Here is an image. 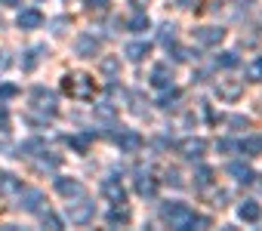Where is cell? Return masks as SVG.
I'll list each match as a JSON object with an SVG mask.
<instances>
[{
	"instance_id": "obj_1",
	"label": "cell",
	"mask_w": 262,
	"mask_h": 231,
	"mask_svg": "<svg viewBox=\"0 0 262 231\" xmlns=\"http://www.w3.org/2000/svg\"><path fill=\"white\" fill-rule=\"evenodd\" d=\"M62 89L77 96V99H90L93 96V80L86 74H65L62 77Z\"/></svg>"
},
{
	"instance_id": "obj_2",
	"label": "cell",
	"mask_w": 262,
	"mask_h": 231,
	"mask_svg": "<svg viewBox=\"0 0 262 231\" xmlns=\"http://www.w3.org/2000/svg\"><path fill=\"white\" fill-rule=\"evenodd\" d=\"M161 216H164V222H167L170 228H185V222H188L191 210H188L185 203H167V206L161 210Z\"/></svg>"
},
{
	"instance_id": "obj_3",
	"label": "cell",
	"mask_w": 262,
	"mask_h": 231,
	"mask_svg": "<svg viewBox=\"0 0 262 231\" xmlns=\"http://www.w3.org/2000/svg\"><path fill=\"white\" fill-rule=\"evenodd\" d=\"M93 216H96V203H90V200L68 203V219L74 225H86V222H93Z\"/></svg>"
},
{
	"instance_id": "obj_4",
	"label": "cell",
	"mask_w": 262,
	"mask_h": 231,
	"mask_svg": "<svg viewBox=\"0 0 262 231\" xmlns=\"http://www.w3.org/2000/svg\"><path fill=\"white\" fill-rule=\"evenodd\" d=\"M194 40H198L201 47H219V43L225 40V31L216 28V25H204V28L194 31Z\"/></svg>"
},
{
	"instance_id": "obj_5",
	"label": "cell",
	"mask_w": 262,
	"mask_h": 231,
	"mask_svg": "<svg viewBox=\"0 0 262 231\" xmlns=\"http://www.w3.org/2000/svg\"><path fill=\"white\" fill-rule=\"evenodd\" d=\"M216 96L225 102H237L244 96V80H219L216 83Z\"/></svg>"
},
{
	"instance_id": "obj_6",
	"label": "cell",
	"mask_w": 262,
	"mask_h": 231,
	"mask_svg": "<svg viewBox=\"0 0 262 231\" xmlns=\"http://www.w3.org/2000/svg\"><path fill=\"white\" fill-rule=\"evenodd\" d=\"M31 102H34V108H40L47 114H56V93H50L43 86H34L31 89Z\"/></svg>"
},
{
	"instance_id": "obj_7",
	"label": "cell",
	"mask_w": 262,
	"mask_h": 231,
	"mask_svg": "<svg viewBox=\"0 0 262 231\" xmlns=\"http://www.w3.org/2000/svg\"><path fill=\"white\" fill-rule=\"evenodd\" d=\"M16 25H19L22 31H34V28H40V25H43V16H40V10L28 7V10H22V13L16 16Z\"/></svg>"
},
{
	"instance_id": "obj_8",
	"label": "cell",
	"mask_w": 262,
	"mask_h": 231,
	"mask_svg": "<svg viewBox=\"0 0 262 231\" xmlns=\"http://www.w3.org/2000/svg\"><path fill=\"white\" fill-rule=\"evenodd\" d=\"M114 142L120 145V151H139V148H142V136H139L136 130H120V133L114 136Z\"/></svg>"
},
{
	"instance_id": "obj_9",
	"label": "cell",
	"mask_w": 262,
	"mask_h": 231,
	"mask_svg": "<svg viewBox=\"0 0 262 231\" xmlns=\"http://www.w3.org/2000/svg\"><path fill=\"white\" fill-rule=\"evenodd\" d=\"M74 50H77V56L93 59V56L99 53V37H96V34H80L77 43H74Z\"/></svg>"
},
{
	"instance_id": "obj_10",
	"label": "cell",
	"mask_w": 262,
	"mask_h": 231,
	"mask_svg": "<svg viewBox=\"0 0 262 231\" xmlns=\"http://www.w3.org/2000/svg\"><path fill=\"white\" fill-rule=\"evenodd\" d=\"M204 151H207V142H204V139H185V142L179 145V154L188 157V160H201Z\"/></svg>"
},
{
	"instance_id": "obj_11",
	"label": "cell",
	"mask_w": 262,
	"mask_h": 231,
	"mask_svg": "<svg viewBox=\"0 0 262 231\" xmlns=\"http://www.w3.org/2000/svg\"><path fill=\"white\" fill-rule=\"evenodd\" d=\"M102 194H105L111 203H126V191H123V185H120L117 179H105V182H102Z\"/></svg>"
},
{
	"instance_id": "obj_12",
	"label": "cell",
	"mask_w": 262,
	"mask_h": 231,
	"mask_svg": "<svg viewBox=\"0 0 262 231\" xmlns=\"http://www.w3.org/2000/svg\"><path fill=\"white\" fill-rule=\"evenodd\" d=\"M56 191H59L62 197H80V194H83V185H80L77 179H65V176H59V179H56Z\"/></svg>"
},
{
	"instance_id": "obj_13",
	"label": "cell",
	"mask_w": 262,
	"mask_h": 231,
	"mask_svg": "<svg viewBox=\"0 0 262 231\" xmlns=\"http://www.w3.org/2000/svg\"><path fill=\"white\" fill-rule=\"evenodd\" d=\"M151 53V43L148 40H136V43H126V50H123V56L129 59V62H142L145 56Z\"/></svg>"
},
{
	"instance_id": "obj_14",
	"label": "cell",
	"mask_w": 262,
	"mask_h": 231,
	"mask_svg": "<svg viewBox=\"0 0 262 231\" xmlns=\"http://www.w3.org/2000/svg\"><path fill=\"white\" fill-rule=\"evenodd\" d=\"M228 176H231L234 182H241V185H250V182L256 179V173H253L247 164H237V160H234V164H228Z\"/></svg>"
},
{
	"instance_id": "obj_15",
	"label": "cell",
	"mask_w": 262,
	"mask_h": 231,
	"mask_svg": "<svg viewBox=\"0 0 262 231\" xmlns=\"http://www.w3.org/2000/svg\"><path fill=\"white\" fill-rule=\"evenodd\" d=\"M259 216H262V210H259L256 200H244V203L237 206V219H241V222H259Z\"/></svg>"
},
{
	"instance_id": "obj_16",
	"label": "cell",
	"mask_w": 262,
	"mask_h": 231,
	"mask_svg": "<svg viewBox=\"0 0 262 231\" xmlns=\"http://www.w3.org/2000/svg\"><path fill=\"white\" fill-rule=\"evenodd\" d=\"M151 83L167 89V86L173 83V71H170V65H155V71H151Z\"/></svg>"
},
{
	"instance_id": "obj_17",
	"label": "cell",
	"mask_w": 262,
	"mask_h": 231,
	"mask_svg": "<svg viewBox=\"0 0 262 231\" xmlns=\"http://www.w3.org/2000/svg\"><path fill=\"white\" fill-rule=\"evenodd\" d=\"M136 191H139L142 197H155V194H158V182H155L151 176L139 173V176H136Z\"/></svg>"
},
{
	"instance_id": "obj_18",
	"label": "cell",
	"mask_w": 262,
	"mask_h": 231,
	"mask_svg": "<svg viewBox=\"0 0 262 231\" xmlns=\"http://www.w3.org/2000/svg\"><path fill=\"white\" fill-rule=\"evenodd\" d=\"M40 203H43V191H34V188H31V191H25V194H22V203H19V206H22V210H28V213H37V210H40Z\"/></svg>"
},
{
	"instance_id": "obj_19",
	"label": "cell",
	"mask_w": 262,
	"mask_h": 231,
	"mask_svg": "<svg viewBox=\"0 0 262 231\" xmlns=\"http://www.w3.org/2000/svg\"><path fill=\"white\" fill-rule=\"evenodd\" d=\"M210 185H213V170L210 167H198L194 170V188L198 191H207Z\"/></svg>"
},
{
	"instance_id": "obj_20",
	"label": "cell",
	"mask_w": 262,
	"mask_h": 231,
	"mask_svg": "<svg viewBox=\"0 0 262 231\" xmlns=\"http://www.w3.org/2000/svg\"><path fill=\"white\" fill-rule=\"evenodd\" d=\"M16 191H22V179L4 173V176H0V194H16Z\"/></svg>"
},
{
	"instance_id": "obj_21",
	"label": "cell",
	"mask_w": 262,
	"mask_h": 231,
	"mask_svg": "<svg viewBox=\"0 0 262 231\" xmlns=\"http://www.w3.org/2000/svg\"><path fill=\"white\" fill-rule=\"evenodd\" d=\"M129 222V210L123 203H114V210L108 213V225H126Z\"/></svg>"
},
{
	"instance_id": "obj_22",
	"label": "cell",
	"mask_w": 262,
	"mask_h": 231,
	"mask_svg": "<svg viewBox=\"0 0 262 231\" xmlns=\"http://www.w3.org/2000/svg\"><path fill=\"white\" fill-rule=\"evenodd\" d=\"M90 142H93V133H80V136H68V145L74 148V151H86L90 148Z\"/></svg>"
},
{
	"instance_id": "obj_23",
	"label": "cell",
	"mask_w": 262,
	"mask_h": 231,
	"mask_svg": "<svg viewBox=\"0 0 262 231\" xmlns=\"http://www.w3.org/2000/svg\"><path fill=\"white\" fill-rule=\"evenodd\" d=\"M40 53H43V47L28 50V53H25V59H22V68H25V71H34V68H37V62H40Z\"/></svg>"
},
{
	"instance_id": "obj_24",
	"label": "cell",
	"mask_w": 262,
	"mask_h": 231,
	"mask_svg": "<svg viewBox=\"0 0 262 231\" xmlns=\"http://www.w3.org/2000/svg\"><path fill=\"white\" fill-rule=\"evenodd\" d=\"M99 71H102L105 77H114V74L120 71V59H114V56H111V59H102V62H99Z\"/></svg>"
},
{
	"instance_id": "obj_25",
	"label": "cell",
	"mask_w": 262,
	"mask_h": 231,
	"mask_svg": "<svg viewBox=\"0 0 262 231\" xmlns=\"http://www.w3.org/2000/svg\"><path fill=\"white\" fill-rule=\"evenodd\" d=\"M148 25H151V22H148V16H145V13H136L133 19H129V31H136V34L148 31Z\"/></svg>"
},
{
	"instance_id": "obj_26",
	"label": "cell",
	"mask_w": 262,
	"mask_h": 231,
	"mask_svg": "<svg viewBox=\"0 0 262 231\" xmlns=\"http://www.w3.org/2000/svg\"><path fill=\"white\" fill-rule=\"evenodd\" d=\"M216 65L219 68H237V53H219L216 56Z\"/></svg>"
},
{
	"instance_id": "obj_27",
	"label": "cell",
	"mask_w": 262,
	"mask_h": 231,
	"mask_svg": "<svg viewBox=\"0 0 262 231\" xmlns=\"http://www.w3.org/2000/svg\"><path fill=\"white\" fill-rule=\"evenodd\" d=\"M96 118L111 121V118H114V105H111V102H99V105H96Z\"/></svg>"
},
{
	"instance_id": "obj_28",
	"label": "cell",
	"mask_w": 262,
	"mask_h": 231,
	"mask_svg": "<svg viewBox=\"0 0 262 231\" xmlns=\"http://www.w3.org/2000/svg\"><path fill=\"white\" fill-rule=\"evenodd\" d=\"M179 96H182L179 89H167V93L158 99V105H161V108H173V102H179Z\"/></svg>"
},
{
	"instance_id": "obj_29",
	"label": "cell",
	"mask_w": 262,
	"mask_h": 231,
	"mask_svg": "<svg viewBox=\"0 0 262 231\" xmlns=\"http://www.w3.org/2000/svg\"><path fill=\"white\" fill-rule=\"evenodd\" d=\"M173 59L176 62H191V59H198V53H191L185 47H173Z\"/></svg>"
},
{
	"instance_id": "obj_30",
	"label": "cell",
	"mask_w": 262,
	"mask_h": 231,
	"mask_svg": "<svg viewBox=\"0 0 262 231\" xmlns=\"http://www.w3.org/2000/svg\"><path fill=\"white\" fill-rule=\"evenodd\" d=\"M207 225H210V219H207V216H194V213H191L188 222H185V228H191V231H194V228H207Z\"/></svg>"
},
{
	"instance_id": "obj_31",
	"label": "cell",
	"mask_w": 262,
	"mask_h": 231,
	"mask_svg": "<svg viewBox=\"0 0 262 231\" xmlns=\"http://www.w3.org/2000/svg\"><path fill=\"white\" fill-rule=\"evenodd\" d=\"M247 80H262V56L247 68Z\"/></svg>"
},
{
	"instance_id": "obj_32",
	"label": "cell",
	"mask_w": 262,
	"mask_h": 231,
	"mask_svg": "<svg viewBox=\"0 0 262 231\" xmlns=\"http://www.w3.org/2000/svg\"><path fill=\"white\" fill-rule=\"evenodd\" d=\"M86 10L102 16V13H108V0H86Z\"/></svg>"
},
{
	"instance_id": "obj_33",
	"label": "cell",
	"mask_w": 262,
	"mask_h": 231,
	"mask_svg": "<svg viewBox=\"0 0 262 231\" xmlns=\"http://www.w3.org/2000/svg\"><path fill=\"white\" fill-rule=\"evenodd\" d=\"M40 219H43V225H50V228H62V219H59L56 213H50V210H43Z\"/></svg>"
},
{
	"instance_id": "obj_34",
	"label": "cell",
	"mask_w": 262,
	"mask_h": 231,
	"mask_svg": "<svg viewBox=\"0 0 262 231\" xmlns=\"http://www.w3.org/2000/svg\"><path fill=\"white\" fill-rule=\"evenodd\" d=\"M241 148H244V151H247V154H256V151H259V148H262V142H259V139H247V142H244V145H241Z\"/></svg>"
},
{
	"instance_id": "obj_35",
	"label": "cell",
	"mask_w": 262,
	"mask_h": 231,
	"mask_svg": "<svg viewBox=\"0 0 262 231\" xmlns=\"http://www.w3.org/2000/svg\"><path fill=\"white\" fill-rule=\"evenodd\" d=\"M16 93H19V89H16L13 83H0V99H13Z\"/></svg>"
},
{
	"instance_id": "obj_36",
	"label": "cell",
	"mask_w": 262,
	"mask_h": 231,
	"mask_svg": "<svg viewBox=\"0 0 262 231\" xmlns=\"http://www.w3.org/2000/svg\"><path fill=\"white\" fill-rule=\"evenodd\" d=\"M173 37H176V25H164V34H161V40H164V43H173Z\"/></svg>"
},
{
	"instance_id": "obj_37",
	"label": "cell",
	"mask_w": 262,
	"mask_h": 231,
	"mask_svg": "<svg viewBox=\"0 0 262 231\" xmlns=\"http://www.w3.org/2000/svg\"><path fill=\"white\" fill-rule=\"evenodd\" d=\"M216 148H219V151H234V148H237V142H231V139H222V142H216Z\"/></svg>"
},
{
	"instance_id": "obj_38",
	"label": "cell",
	"mask_w": 262,
	"mask_h": 231,
	"mask_svg": "<svg viewBox=\"0 0 262 231\" xmlns=\"http://www.w3.org/2000/svg\"><path fill=\"white\" fill-rule=\"evenodd\" d=\"M53 28H56V34H65V28H68V19H56V22H53Z\"/></svg>"
},
{
	"instance_id": "obj_39",
	"label": "cell",
	"mask_w": 262,
	"mask_h": 231,
	"mask_svg": "<svg viewBox=\"0 0 262 231\" xmlns=\"http://www.w3.org/2000/svg\"><path fill=\"white\" fill-rule=\"evenodd\" d=\"M167 182H170V185H176V188L182 185V179H179V173H176V170H170V173H167Z\"/></svg>"
},
{
	"instance_id": "obj_40",
	"label": "cell",
	"mask_w": 262,
	"mask_h": 231,
	"mask_svg": "<svg viewBox=\"0 0 262 231\" xmlns=\"http://www.w3.org/2000/svg\"><path fill=\"white\" fill-rule=\"evenodd\" d=\"M0 130H10V118H7V111H0Z\"/></svg>"
},
{
	"instance_id": "obj_41",
	"label": "cell",
	"mask_w": 262,
	"mask_h": 231,
	"mask_svg": "<svg viewBox=\"0 0 262 231\" xmlns=\"http://www.w3.org/2000/svg\"><path fill=\"white\" fill-rule=\"evenodd\" d=\"M231 127H250V121L247 118H231Z\"/></svg>"
},
{
	"instance_id": "obj_42",
	"label": "cell",
	"mask_w": 262,
	"mask_h": 231,
	"mask_svg": "<svg viewBox=\"0 0 262 231\" xmlns=\"http://www.w3.org/2000/svg\"><path fill=\"white\" fill-rule=\"evenodd\" d=\"M194 4H198V0H179V7H182V10H194Z\"/></svg>"
},
{
	"instance_id": "obj_43",
	"label": "cell",
	"mask_w": 262,
	"mask_h": 231,
	"mask_svg": "<svg viewBox=\"0 0 262 231\" xmlns=\"http://www.w3.org/2000/svg\"><path fill=\"white\" fill-rule=\"evenodd\" d=\"M237 4H253V0H237Z\"/></svg>"
}]
</instances>
